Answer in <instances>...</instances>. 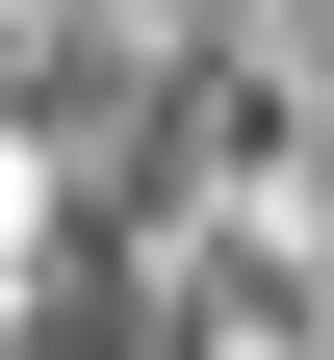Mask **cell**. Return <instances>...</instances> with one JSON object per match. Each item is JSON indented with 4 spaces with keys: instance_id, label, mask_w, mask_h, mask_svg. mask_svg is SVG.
<instances>
[{
    "instance_id": "obj_1",
    "label": "cell",
    "mask_w": 334,
    "mask_h": 360,
    "mask_svg": "<svg viewBox=\"0 0 334 360\" xmlns=\"http://www.w3.org/2000/svg\"><path fill=\"white\" fill-rule=\"evenodd\" d=\"M0 283H26V180H0Z\"/></svg>"
}]
</instances>
